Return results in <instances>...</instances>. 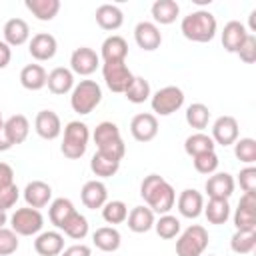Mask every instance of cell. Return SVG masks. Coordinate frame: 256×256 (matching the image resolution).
Returning <instances> with one entry per match:
<instances>
[{
    "label": "cell",
    "instance_id": "obj_10",
    "mask_svg": "<svg viewBox=\"0 0 256 256\" xmlns=\"http://www.w3.org/2000/svg\"><path fill=\"white\" fill-rule=\"evenodd\" d=\"M234 226L236 230H256V194L244 192L234 212Z\"/></svg>",
    "mask_w": 256,
    "mask_h": 256
},
{
    "label": "cell",
    "instance_id": "obj_29",
    "mask_svg": "<svg viewBox=\"0 0 256 256\" xmlns=\"http://www.w3.org/2000/svg\"><path fill=\"white\" fill-rule=\"evenodd\" d=\"M128 228L136 234H144L148 230L154 228V212L148 208V206H134L130 212H128Z\"/></svg>",
    "mask_w": 256,
    "mask_h": 256
},
{
    "label": "cell",
    "instance_id": "obj_41",
    "mask_svg": "<svg viewBox=\"0 0 256 256\" xmlns=\"http://www.w3.org/2000/svg\"><path fill=\"white\" fill-rule=\"evenodd\" d=\"M102 218L108 224H122L128 218V206L122 200H108L102 208Z\"/></svg>",
    "mask_w": 256,
    "mask_h": 256
},
{
    "label": "cell",
    "instance_id": "obj_13",
    "mask_svg": "<svg viewBox=\"0 0 256 256\" xmlns=\"http://www.w3.org/2000/svg\"><path fill=\"white\" fill-rule=\"evenodd\" d=\"M234 188H236V182L228 172H214L208 176L204 184L208 198H218V200H228L234 194Z\"/></svg>",
    "mask_w": 256,
    "mask_h": 256
},
{
    "label": "cell",
    "instance_id": "obj_36",
    "mask_svg": "<svg viewBox=\"0 0 256 256\" xmlns=\"http://www.w3.org/2000/svg\"><path fill=\"white\" fill-rule=\"evenodd\" d=\"M88 230H90V224H88L86 216L80 214L78 210H76V212L66 220V224L62 226L64 236H68V238H72V240H84V238L88 236Z\"/></svg>",
    "mask_w": 256,
    "mask_h": 256
},
{
    "label": "cell",
    "instance_id": "obj_48",
    "mask_svg": "<svg viewBox=\"0 0 256 256\" xmlns=\"http://www.w3.org/2000/svg\"><path fill=\"white\" fill-rule=\"evenodd\" d=\"M18 198H20V190H18V186H16V184L8 186L6 190L0 192V208H2V210H10V208H14L16 202H18Z\"/></svg>",
    "mask_w": 256,
    "mask_h": 256
},
{
    "label": "cell",
    "instance_id": "obj_43",
    "mask_svg": "<svg viewBox=\"0 0 256 256\" xmlns=\"http://www.w3.org/2000/svg\"><path fill=\"white\" fill-rule=\"evenodd\" d=\"M234 156L240 162L252 166L256 162V140L254 138H240V140H236L234 142Z\"/></svg>",
    "mask_w": 256,
    "mask_h": 256
},
{
    "label": "cell",
    "instance_id": "obj_5",
    "mask_svg": "<svg viewBox=\"0 0 256 256\" xmlns=\"http://www.w3.org/2000/svg\"><path fill=\"white\" fill-rule=\"evenodd\" d=\"M88 140H90V130L84 122L80 120H72L64 126V138H62V154L70 160H78L86 154L88 148Z\"/></svg>",
    "mask_w": 256,
    "mask_h": 256
},
{
    "label": "cell",
    "instance_id": "obj_1",
    "mask_svg": "<svg viewBox=\"0 0 256 256\" xmlns=\"http://www.w3.org/2000/svg\"><path fill=\"white\" fill-rule=\"evenodd\" d=\"M140 196L144 198L146 206L156 214H170V210L176 204V192L168 180H164L160 174H148L144 176L140 184Z\"/></svg>",
    "mask_w": 256,
    "mask_h": 256
},
{
    "label": "cell",
    "instance_id": "obj_19",
    "mask_svg": "<svg viewBox=\"0 0 256 256\" xmlns=\"http://www.w3.org/2000/svg\"><path fill=\"white\" fill-rule=\"evenodd\" d=\"M34 250L38 256H60V252L64 250V234L58 230H46L36 234Z\"/></svg>",
    "mask_w": 256,
    "mask_h": 256
},
{
    "label": "cell",
    "instance_id": "obj_31",
    "mask_svg": "<svg viewBox=\"0 0 256 256\" xmlns=\"http://www.w3.org/2000/svg\"><path fill=\"white\" fill-rule=\"evenodd\" d=\"M24 6L40 22H50L60 12V0H24Z\"/></svg>",
    "mask_w": 256,
    "mask_h": 256
},
{
    "label": "cell",
    "instance_id": "obj_4",
    "mask_svg": "<svg viewBox=\"0 0 256 256\" xmlns=\"http://www.w3.org/2000/svg\"><path fill=\"white\" fill-rule=\"evenodd\" d=\"M102 102V88L96 80H80L70 92V106L76 114L86 116Z\"/></svg>",
    "mask_w": 256,
    "mask_h": 256
},
{
    "label": "cell",
    "instance_id": "obj_30",
    "mask_svg": "<svg viewBox=\"0 0 256 256\" xmlns=\"http://www.w3.org/2000/svg\"><path fill=\"white\" fill-rule=\"evenodd\" d=\"M46 78H48V74H46L44 66H40V64H26L20 70V84L30 92L42 90L46 86Z\"/></svg>",
    "mask_w": 256,
    "mask_h": 256
},
{
    "label": "cell",
    "instance_id": "obj_3",
    "mask_svg": "<svg viewBox=\"0 0 256 256\" xmlns=\"http://www.w3.org/2000/svg\"><path fill=\"white\" fill-rule=\"evenodd\" d=\"M94 144H96V152L108 156V158H114V160H122L124 154H126V146H124V140L120 136V128L114 124V122H100L96 128H94Z\"/></svg>",
    "mask_w": 256,
    "mask_h": 256
},
{
    "label": "cell",
    "instance_id": "obj_18",
    "mask_svg": "<svg viewBox=\"0 0 256 256\" xmlns=\"http://www.w3.org/2000/svg\"><path fill=\"white\" fill-rule=\"evenodd\" d=\"M134 40L136 44L146 50V52H154L156 48H160L162 44V34H160V28L154 24V22H148V20H142L136 24L134 28Z\"/></svg>",
    "mask_w": 256,
    "mask_h": 256
},
{
    "label": "cell",
    "instance_id": "obj_33",
    "mask_svg": "<svg viewBox=\"0 0 256 256\" xmlns=\"http://www.w3.org/2000/svg\"><path fill=\"white\" fill-rule=\"evenodd\" d=\"M74 212H76V208H74L72 200H68V198H56V200H52L50 206H48V218H50V222H52L58 230H62V226L66 224V220H68Z\"/></svg>",
    "mask_w": 256,
    "mask_h": 256
},
{
    "label": "cell",
    "instance_id": "obj_14",
    "mask_svg": "<svg viewBox=\"0 0 256 256\" xmlns=\"http://www.w3.org/2000/svg\"><path fill=\"white\" fill-rule=\"evenodd\" d=\"M56 50H58V42L52 34L48 32H38L32 36V40L28 42V52L34 60L38 62H46V60H52L56 56Z\"/></svg>",
    "mask_w": 256,
    "mask_h": 256
},
{
    "label": "cell",
    "instance_id": "obj_39",
    "mask_svg": "<svg viewBox=\"0 0 256 256\" xmlns=\"http://www.w3.org/2000/svg\"><path fill=\"white\" fill-rule=\"evenodd\" d=\"M230 248L236 254H250L256 248V230H236L230 238Z\"/></svg>",
    "mask_w": 256,
    "mask_h": 256
},
{
    "label": "cell",
    "instance_id": "obj_38",
    "mask_svg": "<svg viewBox=\"0 0 256 256\" xmlns=\"http://www.w3.org/2000/svg\"><path fill=\"white\" fill-rule=\"evenodd\" d=\"M118 168H120V162L118 160L108 158V156H104L100 152H94V156L90 160V170L98 178H110V176H114L118 172Z\"/></svg>",
    "mask_w": 256,
    "mask_h": 256
},
{
    "label": "cell",
    "instance_id": "obj_25",
    "mask_svg": "<svg viewBox=\"0 0 256 256\" xmlns=\"http://www.w3.org/2000/svg\"><path fill=\"white\" fill-rule=\"evenodd\" d=\"M4 42L12 48V46H22L30 40V26L26 20L22 18H10L4 24Z\"/></svg>",
    "mask_w": 256,
    "mask_h": 256
},
{
    "label": "cell",
    "instance_id": "obj_54",
    "mask_svg": "<svg viewBox=\"0 0 256 256\" xmlns=\"http://www.w3.org/2000/svg\"><path fill=\"white\" fill-rule=\"evenodd\" d=\"M6 222H8V214H6V210H2V208H0V228H4V226H6Z\"/></svg>",
    "mask_w": 256,
    "mask_h": 256
},
{
    "label": "cell",
    "instance_id": "obj_28",
    "mask_svg": "<svg viewBox=\"0 0 256 256\" xmlns=\"http://www.w3.org/2000/svg\"><path fill=\"white\" fill-rule=\"evenodd\" d=\"M4 132L12 142V146L22 144L30 134V122L24 114H14L8 120H4Z\"/></svg>",
    "mask_w": 256,
    "mask_h": 256
},
{
    "label": "cell",
    "instance_id": "obj_49",
    "mask_svg": "<svg viewBox=\"0 0 256 256\" xmlns=\"http://www.w3.org/2000/svg\"><path fill=\"white\" fill-rule=\"evenodd\" d=\"M14 184V170L10 164L0 162V192Z\"/></svg>",
    "mask_w": 256,
    "mask_h": 256
},
{
    "label": "cell",
    "instance_id": "obj_15",
    "mask_svg": "<svg viewBox=\"0 0 256 256\" xmlns=\"http://www.w3.org/2000/svg\"><path fill=\"white\" fill-rule=\"evenodd\" d=\"M238 120L234 116H220L212 124V140L220 146H232L238 140Z\"/></svg>",
    "mask_w": 256,
    "mask_h": 256
},
{
    "label": "cell",
    "instance_id": "obj_17",
    "mask_svg": "<svg viewBox=\"0 0 256 256\" xmlns=\"http://www.w3.org/2000/svg\"><path fill=\"white\" fill-rule=\"evenodd\" d=\"M22 196H24L26 206L40 210V208H44L52 202V186L44 180H32V182L26 184Z\"/></svg>",
    "mask_w": 256,
    "mask_h": 256
},
{
    "label": "cell",
    "instance_id": "obj_51",
    "mask_svg": "<svg viewBox=\"0 0 256 256\" xmlns=\"http://www.w3.org/2000/svg\"><path fill=\"white\" fill-rule=\"evenodd\" d=\"M10 60H12V48L4 40H0V70L6 68L10 64Z\"/></svg>",
    "mask_w": 256,
    "mask_h": 256
},
{
    "label": "cell",
    "instance_id": "obj_16",
    "mask_svg": "<svg viewBox=\"0 0 256 256\" xmlns=\"http://www.w3.org/2000/svg\"><path fill=\"white\" fill-rule=\"evenodd\" d=\"M34 130L44 140H56L62 134L60 116L54 110H40L34 118Z\"/></svg>",
    "mask_w": 256,
    "mask_h": 256
},
{
    "label": "cell",
    "instance_id": "obj_50",
    "mask_svg": "<svg viewBox=\"0 0 256 256\" xmlns=\"http://www.w3.org/2000/svg\"><path fill=\"white\" fill-rule=\"evenodd\" d=\"M60 256H92V248L88 244H72L60 252Z\"/></svg>",
    "mask_w": 256,
    "mask_h": 256
},
{
    "label": "cell",
    "instance_id": "obj_35",
    "mask_svg": "<svg viewBox=\"0 0 256 256\" xmlns=\"http://www.w3.org/2000/svg\"><path fill=\"white\" fill-rule=\"evenodd\" d=\"M202 214L206 216V220L214 226L226 224V220L230 218V204L228 200H218V198H208V204H204Z\"/></svg>",
    "mask_w": 256,
    "mask_h": 256
},
{
    "label": "cell",
    "instance_id": "obj_7",
    "mask_svg": "<svg viewBox=\"0 0 256 256\" xmlns=\"http://www.w3.org/2000/svg\"><path fill=\"white\" fill-rule=\"evenodd\" d=\"M10 228L18 236H36L44 228V216L36 208H16L14 214L10 216Z\"/></svg>",
    "mask_w": 256,
    "mask_h": 256
},
{
    "label": "cell",
    "instance_id": "obj_20",
    "mask_svg": "<svg viewBox=\"0 0 256 256\" xmlns=\"http://www.w3.org/2000/svg\"><path fill=\"white\" fill-rule=\"evenodd\" d=\"M80 200L86 208L98 210L108 202V188L102 180H88L80 190Z\"/></svg>",
    "mask_w": 256,
    "mask_h": 256
},
{
    "label": "cell",
    "instance_id": "obj_27",
    "mask_svg": "<svg viewBox=\"0 0 256 256\" xmlns=\"http://www.w3.org/2000/svg\"><path fill=\"white\" fill-rule=\"evenodd\" d=\"M92 242L102 252H116L122 244V236L114 226H100L92 234Z\"/></svg>",
    "mask_w": 256,
    "mask_h": 256
},
{
    "label": "cell",
    "instance_id": "obj_56",
    "mask_svg": "<svg viewBox=\"0 0 256 256\" xmlns=\"http://www.w3.org/2000/svg\"><path fill=\"white\" fill-rule=\"evenodd\" d=\"M208 256H212V254H208Z\"/></svg>",
    "mask_w": 256,
    "mask_h": 256
},
{
    "label": "cell",
    "instance_id": "obj_40",
    "mask_svg": "<svg viewBox=\"0 0 256 256\" xmlns=\"http://www.w3.org/2000/svg\"><path fill=\"white\" fill-rule=\"evenodd\" d=\"M124 96H126V100L132 102V104H142V102H146V100L152 96V92H150V82H148L146 78H142V76H134V80H132V84L128 86V90L124 92Z\"/></svg>",
    "mask_w": 256,
    "mask_h": 256
},
{
    "label": "cell",
    "instance_id": "obj_32",
    "mask_svg": "<svg viewBox=\"0 0 256 256\" xmlns=\"http://www.w3.org/2000/svg\"><path fill=\"white\" fill-rule=\"evenodd\" d=\"M152 12V18H154V24H172L176 22L178 14H180V6L176 0H156L150 8Z\"/></svg>",
    "mask_w": 256,
    "mask_h": 256
},
{
    "label": "cell",
    "instance_id": "obj_11",
    "mask_svg": "<svg viewBox=\"0 0 256 256\" xmlns=\"http://www.w3.org/2000/svg\"><path fill=\"white\" fill-rule=\"evenodd\" d=\"M100 66V56L88 48V46H80L72 52L70 56V70L72 74L78 76H90L92 72H96V68Z\"/></svg>",
    "mask_w": 256,
    "mask_h": 256
},
{
    "label": "cell",
    "instance_id": "obj_2",
    "mask_svg": "<svg viewBox=\"0 0 256 256\" xmlns=\"http://www.w3.org/2000/svg\"><path fill=\"white\" fill-rule=\"evenodd\" d=\"M216 30H218L216 16L208 10H194L188 16H184L180 22V32L190 42H200V44L210 42L216 36Z\"/></svg>",
    "mask_w": 256,
    "mask_h": 256
},
{
    "label": "cell",
    "instance_id": "obj_24",
    "mask_svg": "<svg viewBox=\"0 0 256 256\" xmlns=\"http://www.w3.org/2000/svg\"><path fill=\"white\" fill-rule=\"evenodd\" d=\"M100 56L104 62H126V56H128V42L118 36V34H112L108 36L102 46H100Z\"/></svg>",
    "mask_w": 256,
    "mask_h": 256
},
{
    "label": "cell",
    "instance_id": "obj_45",
    "mask_svg": "<svg viewBox=\"0 0 256 256\" xmlns=\"http://www.w3.org/2000/svg\"><path fill=\"white\" fill-rule=\"evenodd\" d=\"M18 234L12 228H0V256H10L18 250Z\"/></svg>",
    "mask_w": 256,
    "mask_h": 256
},
{
    "label": "cell",
    "instance_id": "obj_8",
    "mask_svg": "<svg viewBox=\"0 0 256 256\" xmlns=\"http://www.w3.org/2000/svg\"><path fill=\"white\" fill-rule=\"evenodd\" d=\"M184 104V92L178 86H164L160 90H156L150 96V106L154 116H170L174 112H178Z\"/></svg>",
    "mask_w": 256,
    "mask_h": 256
},
{
    "label": "cell",
    "instance_id": "obj_53",
    "mask_svg": "<svg viewBox=\"0 0 256 256\" xmlns=\"http://www.w3.org/2000/svg\"><path fill=\"white\" fill-rule=\"evenodd\" d=\"M254 16H256V10L250 12V34L256 32V18H254Z\"/></svg>",
    "mask_w": 256,
    "mask_h": 256
},
{
    "label": "cell",
    "instance_id": "obj_42",
    "mask_svg": "<svg viewBox=\"0 0 256 256\" xmlns=\"http://www.w3.org/2000/svg\"><path fill=\"white\" fill-rule=\"evenodd\" d=\"M154 230L160 238L172 240L180 234V220L172 214H162L158 220H154Z\"/></svg>",
    "mask_w": 256,
    "mask_h": 256
},
{
    "label": "cell",
    "instance_id": "obj_47",
    "mask_svg": "<svg viewBox=\"0 0 256 256\" xmlns=\"http://www.w3.org/2000/svg\"><path fill=\"white\" fill-rule=\"evenodd\" d=\"M238 184L244 192H254L256 190V168L254 166L242 168L238 174Z\"/></svg>",
    "mask_w": 256,
    "mask_h": 256
},
{
    "label": "cell",
    "instance_id": "obj_23",
    "mask_svg": "<svg viewBox=\"0 0 256 256\" xmlns=\"http://www.w3.org/2000/svg\"><path fill=\"white\" fill-rule=\"evenodd\" d=\"M248 34L250 32L246 30V26L242 22H238V20L226 22L224 30H222V46H224V50L230 52V54H236Z\"/></svg>",
    "mask_w": 256,
    "mask_h": 256
},
{
    "label": "cell",
    "instance_id": "obj_52",
    "mask_svg": "<svg viewBox=\"0 0 256 256\" xmlns=\"http://www.w3.org/2000/svg\"><path fill=\"white\" fill-rule=\"evenodd\" d=\"M12 148V142L8 140V136H6V132H4V128L0 130V152H6V150H10Z\"/></svg>",
    "mask_w": 256,
    "mask_h": 256
},
{
    "label": "cell",
    "instance_id": "obj_21",
    "mask_svg": "<svg viewBox=\"0 0 256 256\" xmlns=\"http://www.w3.org/2000/svg\"><path fill=\"white\" fill-rule=\"evenodd\" d=\"M176 206H178L180 216L194 220L204 210V196L198 190H194V188H186V190L180 192V196L176 200Z\"/></svg>",
    "mask_w": 256,
    "mask_h": 256
},
{
    "label": "cell",
    "instance_id": "obj_55",
    "mask_svg": "<svg viewBox=\"0 0 256 256\" xmlns=\"http://www.w3.org/2000/svg\"><path fill=\"white\" fill-rule=\"evenodd\" d=\"M4 128V118H2V112H0V130Z\"/></svg>",
    "mask_w": 256,
    "mask_h": 256
},
{
    "label": "cell",
    "instance_id": "obj_9",
    "mask_svg": "<svg viewBox=\"0 0 256 256\" xmlns=\"http://www.w3.org/2000/svg\"><path fill=\"white\" fill-rule=\"evenodd\" d=\"M102 78L108 90L116 94H124L134 80V74L126 66V62H104L102 64Z\"/></svg>",
    "mask_w": 256,
    "mask_h": 256
},
{
    "label": "cell",
    "instance_id": "obj_26",
    "mask_svg": "<svg viewBox=\"0 0 256 256\" xmlns=\"http://www.w3.org/2000/svg\"><path fill=\"white\" fill-rule=\"evenodd\" d=\"M94 16H96L98 26L102 30H108V32L118 30L122 26V22H124V14H122V10L116 4H100L96 8Z\"/></svg>",
    "mask_w": 256,
    "mask_h": 256
},
{
    "label": "cell",
    "instance_id": "obj_37",
    "mask_svg": "<svg viewBox=\"0 0 256 256\" xmlns=\"http://www.w3.org/2000/svg\"><path fill=\"white\" fill-rule=\"evenodd\" d=\"M208 120H210V110L206 104L202 102H194L186 108V122L190 128L202 132L206 126H208Z\"/></svg>",
    "mask_w": 256,
    "mask_h": 256
},
{
    "label": "cell",
    "instance_id": "obj_12",
    "mask_svg": "<svg viewBox=\"0 0 256 256\" xmlns=\"http://www.w3.org/2000/svg\"><path fill=\"white\" fill-rule=\"evenodd\" d=\"M130 134L138 142H150L158 134V118L150 112H140L130 122Z\"/></svg>",
    "mask_w": 256,
    "mask_h": 256
},
{
    "label": "cell",
    "instance_id": "obj_6",
    "mask_svg": "<svg viewBox=\"0 0 256 256\" xmlns=\"http://www.w3.org/2000/svg\"><path fill=\"white\" fill-rule=\"evenodd\" d=\"M208 230L200 224H190L176 240V256H202L208 248Z\"/></svg>",
    "mask_w": 256,
    "mask_h": 256
},
{
    "label": "cell",
    "instance_id": "obj_46",
    "mask_svg": "<svg viewBox=\"0 0 256 256\" xmlns=\"http://www.w3.org/2000/svg\"><path fill=\"white\" fill-rule=\"evenodd\" d=\"M236 54H238V58H240L244 64H252V62L256 60V36H254V34H248Z\"/></svg>",
    "mask_w": 256,
    "mask_h": 256
},
{
    "label": "cell",
    "instance_id": "obj_44",
    "mask_svg": "<svg viewBox=\"0 0 256 256\" xmlns=\"http://www.w3.org/2000/svg\"><path fill=\"white\" fill-rule=\"evenodd\" d=\"M192 162H194V168H196V172H200V174H214L216 170H218V164H220V160H218V156H216V152H206V154H198V156H194L192 158Z\"/></svg>",
    "mask_w": 256,
    "mask_h": 256
},
{
    "label": "cell",
    "instance_id": "obj_22",
    "mask_svg": "<svg viewBox=\"0 0 256 256\" xmlns=\"http://www.w3.org/2000/svg\"><path fill=\"white\" fill-rule=\"evenodd\" d=\"M46 86L56 96H64V94L72 92V88H74V74H72V70L64 68V66H56L54 70L48 72Z\"/></svg>",
    "mask_w": 256,
    "mask_h": 256
},
{
    "label": "cell",
    "instance_id": "obj_34",
    "mask_svg": "<svg viewBox=\"0 0 256 256\" xmlns=\"http://www.w3.org/2000/svg\"><path fill=\"white\" fill-rule=\"evenodd\" d=\"M214 148H216V144H214L212 136H208V134H204V132H194V134H190V136L184 140V152H186L190 158H194V156H198V154L214 152Z\"/></svg>",
    "mask_w": 256,
    "mask_h": 256
}]
</instances>
